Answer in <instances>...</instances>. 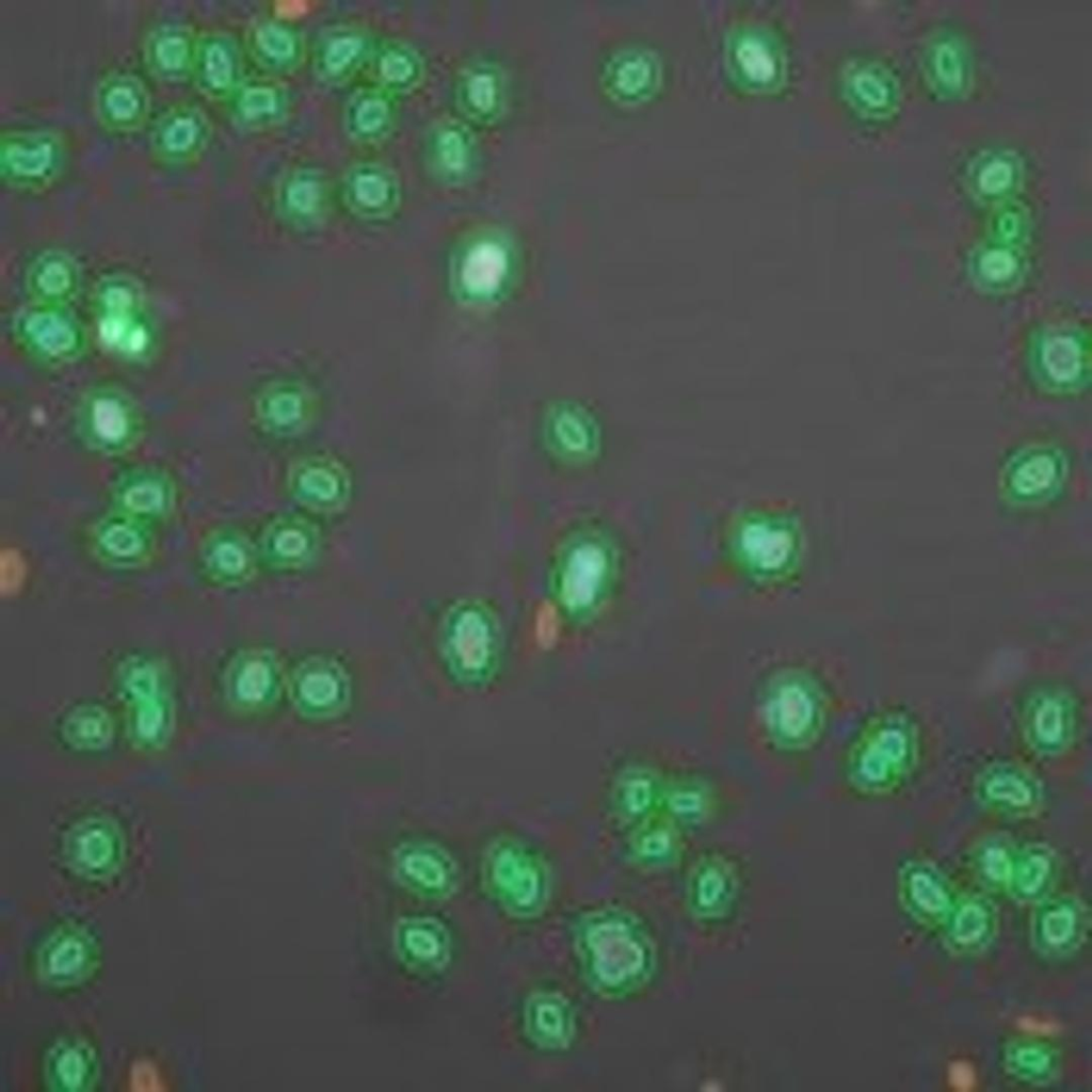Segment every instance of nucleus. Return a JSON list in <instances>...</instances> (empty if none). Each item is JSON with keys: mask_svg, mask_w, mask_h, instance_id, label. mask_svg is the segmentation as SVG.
Wrapping results in <instances>:
<instances>
[{"mask_svg": "<svg viewBox=\"0 0 1092 1092\" xmlns=\"http://www.w3.org/2000/svg\"><path fill=\"white\" fill-rule=\"evenodd\" d=\"M636 919L619 905H598L578 914L571 926L572 952L580 978L597 997L617 1001L637 986L644 948Z\"/></svg>", "mask_w": 1092, "mask_h": 1092, "instance_id": "obj_1", "label": "nucleus"}, {"mask_svg": "<svg viewBox=\"0 0 1092 1092\" xmlns=\"http://www.w3.org/2000/svg\"><path fill=\"white\" fill-rule=\"evenodd\" d=\"M68 144L62 132L49 127H17L0 135V180L18 193H41L63 175Z\"/></svg>", "mask_w": 1092, "mask_h": 1092, "instance_id": "obj_2", "label": "nucleus"}, {"mask_svg": "<svg viewBox=\"0 0 1092 1092\" xmlns=\"http://www.w3.org/2000/svg\"><path fill=\"white\" fill-rule=\"evenodd\" d=\"M482 886L497 910L517 920L541 915L552 895L550 874L539 861L510 854L491 861Z\"/></svg>", "mask_w": 1092, "mask_h": 1092, "instance_id": "obj_3", "label": "nucleus"}, {"mask_svg": "<svg viewBox=\"0 0 1092 1092\" xmlns=\"http://www.w3.org/2000/svg\"><path fill=\"white\" fill-rule=\"evenodd\" d=\"M518 1023L525 1041L544 1054H562L571 1049L578 1035V1013L562 992L540 989L524 998Z\"/></svg>", "mask_w": 1092, "mask_h": 1092, "instance_id": "obj_4", "label": "nucleus"}, {"mask_svg": "<svg viewBox=\"0 0 1092 1092\" xmlns=\"http://www.w3.org/2000/svg\"><path fill=\"white\" fill-rule=\"evenodd\" d=\"M209 122L195 102L178 101L162 110L149 129L154 156L170 165H182L198 158L209 139Z\"/></svg>", "mask_w": 1092, "mask_h": 1092, "instance_id": "obj_5", "label": "nucleus"}, {"mask_svg": "<svg viewBox=\"0 0 1092 1092\" xmlns=\"http://www.w3.org/2000/svg\"><path fill=\"white\" fill-rule=\"evenodd\" d=\"M151 96L144 80L127 69H112L102 75L93 92L96 119L113 133H130L148 118Z\"/></svg>", "mask_w": 1092, "mask_h": 1092, "instance_id": "obj_6", "label": "nucleus"}, {"mask_svg": "<svg viewBox=\"0 0 1092 1092\" xmlns=\"http://www.w3.org/2000/svg\"><path fill=\"white\" fill-rule=\"evenodd\" d=\"M198 35L187 23L166 21L147 34L144 62L149 73L166 82H178L192 75Z\"/></svg>", "mask_w": 1092, "mask_h": 1092, "instance_id": "obj_7", "label": "nucleus"}, {"mask_svg": "<svg viewBox=\"0 0 1092 1092\" xmlns=\"http://www.w3.org/2000/svg\"><path fill=\"white\" fill-rule=\"evenodd\" d=\"M232 59L224 42L215 35H198L192 78L199 92L219 95L230 83Z\"/></svg>", "mask_w": 1092, "mask_h": 1092, "instance_id": "obj_8", "label": "nucleus"}, {"mask_svg": "<svg viewBox=\"0 0 1092 1092\" xmlns=\"http://www.w3.org/2000/svg\"><path fill=\"white\" fill-rule=\"evenodd\" d=\"M1044 364L1056 381L1066 382L1078 373L1081 355L1072 339L1059 337L1053 339L1045 348Z\"/></svg>", "mask_w": 1092, "mask_h": 1092, "instance_id": "obj_9", "label": "nucleus"}, {"mask_svg": "<svg viewBox=\"0 0 1092 1092\" xmlns=\"http://www.w3.org/2000/svg\"><path fill=\"white\" fill-rule=\"evenodd\" d=\"M105 546L117 556H131L140 548L138 535L129 528L114 526L103 535Z\"/></svg>", "mask_w": 1092, "mask_h": 1092, "instance_id": "obj_10", "label": "nucleus"}, {"mask_svg": "<svg viewBox=\"0 0 1092 1092\" xmlns=\"http://www.w3.org/2000/svg\"><path fill=\"white\" fill-rule=\"evenodd\" d=\"M161 491L152 484H140L131 487L125 501L131 509L139 512H149L158 509L162 503Z\"/></svg>", "mask_w": 1092, "mask_h": 1092, "instance_id": "obj_11", "label": "nucleus"}, {"mask_svg": "<svg viewBox=\"0 0 1092 1092\" xmlns=\"http://www.w3.org/2000/svg\"><path fill=\"white\" fill-rule=\"evenodd\" d=\"M216 560L221 567L232 571L240 564V555L232 547L222 546L216 551Z\"/></svg>", "mask_w": 1092, "mask_h": 1092, "instance_id": "obj_12", "label": "nucleus"}, {"mask_svg": "<svg viewBox=\"0 0 1092 1092\" xmlns=\"http://www.w3.org/2000/svg\"><path fill=\"white\" fill-rule=\"evenodd\" d=\"M953 1081L960 1086L971 1082V1072L964 1065H957L952 1072Z\"/></svg>", "mask_w": 1092, "mask_h": 1092, "instance_id": "obj_13", "label": "nucleus"}]
</instances>
